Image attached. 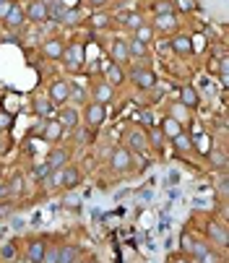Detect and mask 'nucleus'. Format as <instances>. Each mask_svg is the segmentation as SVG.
I'll use <instances>...</instances> for the list:
<instances>
[{"label": "nucleus", "instance_id": "nucleus-19", "mask_svg": "<svg viewBox=\"0 0 229 263\" xmlns=\"http://www.w3.org/2000/svg\"><path fill=\"white\" fill-rule=\"evenodd\" d=\"M154 26H157V29H162V32H169V29H175V26H177V19H175L172 13H162V16H157Z\"/></svg>", "mask_w": 229, "mask_h": 263}, {"label": "nucleus", "instance_id": "nucleus-13", "mask_svg": "<svg viewBox=\"0 0 229 263\" xmlns=\"http://www.w3.org/2000/svg\"><path fill=\"white\" fill-rule=\"evenodd\" d=\"M63 58H65L68 66H81V63H84V47H81V44H70V47L63 52Z\"/></svg>", "mask_w": 229, "mask_h": 263}, {"label": "nucleus", "instance_id": "nucleus-24", "mask_svg": "<svg viewBox=\"0 0 229 263\" xmlns=\"http://www.w3.org/2000/svg\"><path fill=\"white\" fill-rule=\"evenodd\" d=\"M177 133H182V131H180V123L172 120V117H167V120L162 123V135H169V138H175Z\"/></svg>", "mask_w": 229, "mask_h": 263}, {"label": "nucleus", "instance_id": "nucleus-36", "mask_svg": "<svg viewBox=\"0 0 229 263\" xmlns=\"http://www.w3.org/2000/svg\"><path fill=\"white\" fill-rule=\"evenodd\" d=\"M162 13H172V5H169V3H162V5H157V16H162Z\"/></svg>", "mask_w": 229, "mask_h": 263}, {"label": "nucleus", "instance_id": "nucleus-11", "mask_svg": "<svg viewBox=\"0 0 229 263\" xmlns=\"http://www.w3.org/2000/svg\"><path fill=\"white\" fill-rule=\"evenodd\" d=\"M42 52H44V58H50V60H60L63 52H65V44L60 39H50V42H44Z\"/></svg>", "mask_w": 229, "mask_h": 263}, {"label": "nucleus", "instance_id": "nucleus-16", "mask_svg": "<svg viewBox=\"0 0 229 263\" xmlns=\"http://www.w3.org/2000/svg\"><path fill=\"white\" fill-rule=\"evenodd\" d=\"M65 162H68V151H63V149H52V151L47 154V164H50V169L65 167Z\"/></svg>", "mask_w": 229, "mask_h": 263}, {"label": "nucleus", "instance_id": "nucleus-3", "mask_svg": "<svg viewBox=\"0 0 229 263\" xmlns=\"http://www.w3.org/2000/svg\"><path fill=\"white\" fill-rule=\"evenodd\" d=\"M26 19H29V21H36V24L47 21V19H50L47 3H42V0H34V3L26 8Z\"/></svg>", "mask_w": 229, "mask_h": 263}, {"label": "nucleus", "instance_id": "nucleus-10", "mask_svg": "<svg viewBox=\"0 0 229 263\" xmlns=\"http://www.w3.org/2000/svg\"><path fill=\"white\" fill-rule=\"evenodd\" d=\"M76 258H78V248H73V245H65V248H60L50 261H52V263H76Z\"/></svg>", "mask_w": 229, "mask_h": 263}, {"label": "nucleus", "instance_id": "nucleus-29", "mask_svg": "<svg viewBox=\"0 0 229 263\" xmlns=\"http://www.w3.org/2000/svg\"><path fill=\"white\" fill-rule=\"evenodd\" d=\"M50 175H52V169H50L47 162H44V164H36V167H34V177H36V180H50Z\"/></svg>", "mask_w": 229, "mask_h": 263}, {"label": "nucleus", "instance_id": "nucleus-34", "mask_svg": "<svg viewBox=\"0 0 229 263\" xmlns=\"http://www.w3.org/2000/svg\"><path fill=\"white\" fill-rule=\"evenodd\" d=\"M196 261H198V263H219V261H216V256H214V253H208V250L203 253V256H198Z\"/></svg>", "mask_w": 229, "mask_h": 263}, {"label": "nucleus", "instance_id": "nucleus-5", "mask_svg": "<svg viewBox=\"0 0 229 263\" xmlns=\"http://www.w3.org/2000/svg\"><path fill=\"white\" fill-rule=\"evenodd\" d=\"M133 81L141 89H154L157 86V76H154V70H149V68H135L133 70Z\"/></svg>", "mask_w": 229, "mask_h": 263}, {"label": "nucleus", "instance_id": "nucleus-17", "mask_svg": "<svg viewBox=\"0 0 229 263\" xmlns=\"http://www.w3.org/2000/svg\"><path fill=\"white\" fill-rule=\"evenodd\" d=\"M180 104L182 107H198V92L196 89H190V86H185V89H180Z\"/></svg>", "mask_w": 229, "mask_h": 263}, {"label": "nucleus", "instance_id": "nucleus-22", "mask_svg": "<svg viewBox=\"0 0 229 263\" xmlns=\"http://www.w3.org/2000/svg\"><path fill=\"white\" fill-rule=\"evenodd\" d=\"M208 234H211V240H216L219 245H227V230H224L222 224L208 222Z\"/></svg>", "mask_w": 229, "mask_h": 263}, {"label": "nucleus", "instance_id": "nucleus-23", "mask_svg": "<svg viewBox=\"0 0 229 263\" xmlns=\"http://www.w3.org/2000/svg\"><path fill=\"white\" fill-rule=\"evenodd\" d=\"M146 52H149V44H143L138 39H133L131 44H128V55L131 58H146Z\"/></svg>", "mask_w": 229, "mask_h": 263}, {"label": "nucleus", "instance_id": "nucleus-41", "mask_svg": "<svg viewBox=\"0 0 229 263\" xmlns=\"http://www.w3.org/2000/svg\"><path fill=\"white\" fill-rule=\"evenodd\" d=\"M13 263H32L29 258H13Z\"/></svg>", "mask_w": 229, "mask_h": 263}, {"label": "nucleus", "instance_id": "nucleus-12", "mask_svg": "<svg viewBox=\"0 0 229 263\" xmlns=\"http://www.w3.org/2000/svg\"><path fill=\"white\" fill-rule=\"evenodd\" d=\"M58 123H60L65 131L76 128V125H78V112H76V110H70V107H63L60 115H58Z\"/></svg>", "mask_w": 229, "mask_h": 263}, {"label": "nucleus", "instance_id": "nucleus-27", "mask_svg": "<svg viewBox=\"0 0 229 263\" xmlns=\"http://www.w3.org/2000/svg\"><path fill=\"white\" fill-rule=\"evenodd\" d=\"M123 24H125V29H138V26H143L138 13H128V16H123Z\"/></svg>", "mask_w": 229, "mask_h": 263}, {"label": "nucleus", "instance_id": "nucleus-33", "mask_svg": "<svg viewBox=\"0 0 229 263\" xmlns=\"http://www.w3.org/2000/svg\"><path fill=\"white\" fill-rule=\"evenodd\" d=\"M149 138H151V143L157 149H162V143H164V135H162V131H154V128H149Z\"/></svg>", "mask_w": 229, "mask_h": 263}, {"label": "nucleus", "instance_id": "nucleus-7", "mask_svg": "<svg viewBox=\"0 0 229 263\" xmlns=\"http://www.w3.org/2000/svg\"><path fill=\"white\" fill-rule=\"evenodd\" d=\"M63 133H65V128H63L58 120H47V125L42 128L39 135H42L44 141H52V143H55V141H60V138H63Z\"/></svg>", "mask_w": 229, "mask_h": 263}, {"label": "nucleus", "instance_id": "nucleus-21", "mask_svg": "<svg viewBox=\"0 0 229 263\" xmlns=\"http://www.w3.org/2000/svg\"><path fill=\"white\" fill-rule=\"evenodd\" d=\"M109 99H112V86H109V84H99V86L94 89V102L107 104Z\"/></svg>", "mask_w": 229, "mask_h": 263}, {"label": "nucleus", "instance_id": "nucleus-42", "mask_svg": "<svg viewBox=\"0 0 229 263\" xmlns=\"http://www.w3.org/2000/svg\"><path fill=\"white\" fill-rule=\"evenodd\" d=\"M91 3H94V5L99 8V5H104V3H107V0H91Z\"/></svg>", "mask_w": 229, "mask_h": 263}, {"label": "nucleus", "instance_id": "nucleus-43", "mask_svg": "<svg viewBox=\"0 0 229 263\" xmlns=\"http://www.w3.org/2000/svg\"><path fill=\"white\" fill-rule=\"evenodd\" d=\"M172 263H190V261H185V258H172Z\"/></svg>", "mask_w": 229, "mask_h": 263}, {"label": "nucleus", "instance_id": "nucleus-31", "mask_svg": "<svg viewBox=\"0 0 229 263\" xmlns=\"http://www.w3.org/2000/svg\"><path fill=\"white\" fill-rule=\"evenodd\" d=\"M169 112H172V115H169L172 120H177V123H180V120H185V117H188V107H182V104H175V107H172Z\"/></svg>", "mask_w": 229, "mask_h": 263}, {"label": "nucleus", "instance_id": "nucleus-15", "mask_svg": "<svg viewBox=\"0 0 229 263\" xmlns=\"http://www.w3.org/2000/svg\"><path fill=\"white\" fill-rule=\"evenodd\" d=\"M109 55H112L115 63H128V60H131V55H128V44H125L123 39H115V42H112Z\"/></svg>", "mask_w": 229, "mask_h": 263}, {"label": "nucleus", "instance_id": "nucleus-32", "mask_svg": "<svg viewBox=\"0 0 229 263\" xmlns=\"http://www.w3.org/2000/svg\"><path fill=\"white\" fill-rule=\"evenodd\" d=\"M0 256H3L5 261H13L16 258V245L13 242H5L3 248H0Z\"/></svg>", "mask_w": 229, "mask_h": 263}, {"label": "nucleus", "instance_id": "nucleus-47", "mask_svg": "<svg viewBox=\"0 0 229 263\" xmlns=\"http://www.w3.org/2000/svg\"><path fill=\"white\" fill-rule=\"evenodd\" d=\"M0 177H3V167H0Z\"/></svg>", "mask_w": 229, "mask_h": 263}, {"label": "nucleus", "instance_id": "nucleus-44", "mask_svg": "<svg viewBox=\"0 0 229 263\" xmlns=\"http://www.w3.org/2000/svg\"><path fill=\"white\" fill-rule=\"evenodd\" d=\"M84 263H99V261H97V258H86Z\"/></svg>", "mask_w": 229, "mask_h": 263}, {"label": "nucleus", "instance_id": "nucleus-37", "mask_svg": "<svg viewBox=\"0 0 229 263\" xmlns=\"http://www.w3.org/2000/svg\"><path fill=\"white\" fill-rule=\"evenodd\" d=\"M177 3H180V8H182V11H190V8H196V3H193V0H177Z\"/></svg>", "mask_w": 229, "mask_h": 263}, {"label": "nucleus", "instance_id": "nucleus-39", "mask_svg": "<svg viewBox=\"0 0 229 263\" xmlns=\"http://www.w3.org/2000/svg\"><path fill=\"white\" fill-rule=\"evenodd\" d=\"M214 164H224V154H222V151H216V157H214Z\"/></svg>", "mask_w": 229, "mask_h": 263}, {"label": "nucleus", "instance_id": "nucleus-20", "mask_svg": "<svg viewBox=\"0 0 229 263\" xmlns=\"http://www.w3.org/2000/svg\"><path fill=\"white\" fill-rule=\"evenodd\" d=\"M24 16H26L24 8H21V5H13L11 11H8V16H5V24H8V26H21V24H24Z\"/></svg>", "mask_w": 229, "mask_h": 263}, {"label": "nucleus", "instance_id": "nucleus-1", "mask_svg": "<svg viewBox=\"0 0 229 263\" xmlns=\"http://www.w3.org/2000/svg\"><path fill=\"white\" fill-rule=\"evenodd\" d=\"M55 172V177H52V185H58V188H76L81 183V172L76 167H60V169H52Z\"/></svg>", "mask_w": 229, "mask_h": 263}, {"label": "nucleus", "instance_id": "nucleus-38", "mask_svg": "<svg viewBox=\"0 0 229 263\" xmlns=\"http://www.w3.org/2000/svg\"><path fill=\"white\" fill-rule=\"evenodd\" d=\"M107 24H109L107 16H94V26H107Z\"/></svg>", "mask_w": 229, "mask_h": 263}, {"label": "nucleus", "instance_id": "nucleus-6", "mask_svg": "<svg viewBox=\"0 0 229 263\" xmlns=\"http://www.w3.org/2000/svg\"><path fill=\"white\" fill-rule=\"evenodd\" d=\"M180 245H182V250L188 253L190 258H198V256H203V253L208 250L203 242H196L193 237H190V234H182V240H180Z\"/></svg>", "mask_w": 229, "mask_h": 263}, {"label": "nucleus", "instance_id": "nucleus-30", "mask_svg": "<svg viewBox=\"0 0 229 263\" xmlns=\"http://www.w3.org/2000/svg\"><path fill=\"white\" fill-rule=\"evenodd\" d=\"M172 141H175L177 151H190V138H188L185 133H177V135H175V138H172Z\"/></svg>", "mask_w": 229, "mask_h": 263}, {"label": "nucleus", "instance_id": "nucleus-46", "mask_svg": "<svg viewBox=\"0 0 229 263\" xmlns=\"http://www.w3.org/2000/svg\"><path fill=\"white\" fill-rule=\"evenodd\" d=\"M8 3H11V0H0V5H8Z\"/></svg>", "mask_w": 229, "mask_h": 263}, {"label": "nucleus", "instance_id": "nucleus-26", "mask_svg": "<svg viewBox=\"0 0 229 263\" xmlns=\"http://www.w3.org/2000/svg\"><path fill=\"white\" fill-rule=\"evenodd\" d=\"M107 78H109V86L123 84V73H120V68H117L115 63H109V66H107Z\"/></svg>", "mask_w": 229, "mask_h": 263}, {"label": "nucleus", "instance_id": "nucleus-28", "mask_svg": "<svg viewBox=\"0 0 229 263\" xmlns=\"http://www.w3.org/2000/svg\"><path fill=\"white\" fill-rule=\"evenodd\" d=\"M151 37H154V32L149 29V26H138V29H135V39H138V42L149 44V42H151Z\"/></svg>", "mask_w": 229, "mask_h": 263}, {"label": "nucleus", "instance_id": "nucleus-9", "mask_svg": "<svg viewBox=\"0 0 229 263\" xmlns=\"http://www.w3.org/2000/svg\"><path fill=\"white\" fill-rule=\"evenodd\" d=\"M44 256H47V242L44 240H34L29 245V250H26V258H29L32 263H42Z\"/></svg>", "mask_w": 229, "mask_h": 263}, {"label": "nucleus", "instance_id": "nucleus-4", "mask_svg": "<svg viewBox=\"0 0 229 263\" xmlns=\"http://www.w3.org/2000/svg\"><path fill=\"white\" fill-rule=\"evenodd\" d=\"M68 99H70V86L65 84V81L52 84V89H50V102L52 104H65Z\"/></svg>", "mask_w": 229, "mask_h": 263}, {"label": "nucleus", "instance_id": "nucleus-45", "mask_svg": "<svg viewBox=\"0 0 229 263\" xmlns=\"http://www.w3.org/2000/svg\"><path fill=\"white\" fill-rule=\"evenodd\" d=\"M63 3H68V5H76V0H63Z\"/></svg>", "mask_w": 229, "mask_h": 263}, {"label": "nucleus", "instance_id": "nucleus-35", "mask_svg": "<svg viewBox=\"0 0 229 263\" xmlns=\"http://www.w3.org/2000/svg\"><path fill=\"white\" fill-rule=\"evenodd\" d=\"M11 125H13V117L0 112V128H11Z\"/></svg>", "mask_w": 229, "mask_h": 263}, {"label": "nucleus", "instance_id": "nucleus-8", "mask_svg": "<svg viewBox=\"0 0 229 263\" xmlns=\"http://www.w3.org/2000/svg\"><path fill=\"white\" fill-rule=\"evenodd\" d=\"M131 162H133L131 149H115V151H112V169L123 172V169L131 167Z\"/></svg>", "mask_w": 229, "mask_h": 263}, {"label": "nucleus", "instance_id": "nucleus-2", "mask_svg": "<svg viewBox=\"0 0 229 263\" xmlns=\"http://www.w3.org/2000/svg\"><path fill=\"white\" fill-rule=\"evenodd\" d=\"M104 117H107V107L104 104H99V102H91V104H86V123L89 125H102L104 123Z\"/></svg>", "mask_w": 229, "mask_h": 263}, {"label": "nucleus", "instance_id": "nucleus-18", "mask_svg": "<svg viewBox=\"0 0 229 263\" xmlns=\"http://www.w3.org/2000/svg\"><path fill=\"white\" fill-rule=\"evenodd\" d=\"M172 50H175L177 55H190V52H193V42L188 37H175L172 39Z\"/></svg>", "mask_w": 229, "mask_h": 263}, {"label": "nucleus", "instance_id": "nucleus-40", "mask_svg": "<svg viewBox=\"0 0 229 263\" xmlns=\"http://www.w3.org/2000/svg\"><path fill=\"white\" fill-rule=\"evenodd\" d=\"M8 211H11V203H3V206H0V214H8Z\"/></svg>", "mask_w": 229, "mask_h": 263}, {"label": "nucleus", "instance_id": "nucleus-14", "mask_svg": "<svg viewBox=\"0 0 229 263\" xmlns=\"http://www.w3.org/2000/svg\"><path fill=\"white\" fill-rule=\"evenodd\" d=\"M34 112L39 117H52L55 115V104L44 97H34Z\"/></svg>", "mask_w": 229, "mask_h": 263}, {"label": "nucleus", "instance_id": "nucleus-25", "mask_svg": "<svg viewBox=\"0 0 229 263\" xmlns=\"http://www.w3.org/2000/svg\"><path fill=\"white\" fill-rule=\"evenodd\" d=\"M146 146H149V138H146L143 133H131V149H135V151H143Z\"/></svg>", "mask_w": 229, "mask_h": 263}]
</instances>
